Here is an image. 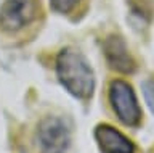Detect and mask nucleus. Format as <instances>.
Returning <instances> with one entry per match:
<instances>
[{
	"label": "nucleus",
	"instance_id": "f257e3e1",
	"mask_svg": "<svg viewBox=\"0 0 154 153\" xmlns=\"http://www.w3.org/2000/svg\"><path fill=\"white\" fill-rule=\"evenodd\" d=\"M56 74L67 92L77 98H88L95 89L93 71L84 55L72 49H64L56 58Z\"/></svg>",
	"mask_w": 154,
	"mask_h": 153
},
{
	"label": "nucleus",
	"instance_id": "f03ea898",
	"mask_svg": "<svg viewBox=\"0 0 154 153\" xmlns=\"http://www.w3.org/2000/svg\"><path fill=\"white\" fill-rule=\"evenodd\" d=\"M109 102L119 121L125 126H138L141 119V108L135 92L125 81H114L109 87Z\"/></svg>",
	"mask_w": 154,
	"mask_h": 153
},
{
	"label": "nucleus",
	"instance_id": "7ed1b4c3",
	"mask_svg": "<svg viewBox=\"0 0 154 153\" xmlns=\"http://www.w3.org/2000/svg\"><path fill=\"white\" fill-rule=\"evenodd\" d=\"M37 139L42 153H66L71 145V132L66 123L55 116H50L40 123Z\"/></svg>",
	"mask_w": 154,
	"mask_h": 153
},
{
	"label": "nucleus",
	"instance_id": "20e7f679",
	"mask_svg": "<svg viewBox=\"0 0 154 153\" xmlns=\"http://www.w3.org/2000/svg\"><path fill=\"white\" fill-rule=\"evenodd\" d=\"M37 13V0H5L0 8V26L7 32H16L27 26Z\"/></svg>",
	"mask_w": 154,
	"mask_h": 153
},
{
	"label": "nucleus",
	"instance_id": "39448f33",
	"mask_svg": "<svg viewBox=\"0 0 154 153\" xmlns=\"http://www.w3.org/2000/svg\"><path fill=\"white\" fill-rule=\"evenodd\" d=\"M95 139L101 153H133V143L109 124H100L95 129Z\"/></svg>",
	"mask_w": 154,
	"mask_h": 153
},
{
	"label": "nucleus",
	"instance_id": "423d86ee",
	"mask_svg": "<svg viewBox=\"0 0 154 153\" xmlns=\"http://www.w3.org/2000/svg\"><path fill=\"white\" fill-rule=\"evenodd\" d=\"M104 55L108 63L120 73H132L135 69V61L120 37L112 36L104 42Z\"/></svg>",
	"mask_w": 154,
	"mask_h": 153
},
{
	"label": "nucleus",
	"instance_id": "0eeeda50",
	"mask_svg": "<svg viewBox=\"0 0 154 153\" xmlns=\"http://www.w3.org/2000/svg\"><path fill=\"white\" fill-rule=\"evenodd\" d=\"M143 95H144V100H146L149 110L154 113V81L152 79L143 82Z\"/></svg>",
	"mask_w": 154,
	"mask_h": 153
},
{
	"label": "nucleus",
	"instance_id": "6e6552de",
	"mask_svg": "<svg viewBox=\"0 0 154 153\" xmlns=\"http://www.w3.org/2000/svg\"><path fill=\"white\" fill-rule=\"evenodd\" d=\"M53 10L60 11V13H67L69 10L74 8V5L77 3V0H50Z\"/></svg>",
	"mask_w": 154,
	"mask_h": 153
}]
</instances>
